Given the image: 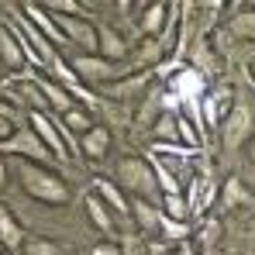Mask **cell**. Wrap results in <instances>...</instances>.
Here are the masks:
<instances>
[{"instance_id":"obj_14","label":"cell","mask_w":255,"mask_h":255,"mask_svg":"<svg viewBox=\"0 0 255 255\" xmlns=\"http://www.w3.org/2000/svg\"><path fill=\"white\" fill-rule=\"evenodd\" d=\"M97 55H104L107 62H118V66H121V59L131 55V48H128V42L121 38L118 28H111V24H97Z\"/></svg>"},{"instance_id":"obj_18","label":"cell","mask_w":255,"mask_h":255,"mask_svg":"<svg viewBox=\"0 0 255 255\" xmlns=\"http://www.w3.org/2000/svg\"><path fill=\"white\" fill-rule=\"evenodd\" d=\"M93 193H97V197H100V200H104L111 211L125 214V217L131 214V197H128V193L121 190V186H118V183H111V179H104V176H100V179L93 183Z\"/></svg>"},{"instance_id":"obj_28","label":"cell","mask_w":255,"mask_h":255,"mask_svg":"<svg viewBox=\"0 0 255 255\" xmlns=\"http://www.w3.org/2000/svg\"><path fill=\"white\" fill-rule=\"evenodd\" d=\"M118 245H121V255H148V242H141V235H134V231L121 235Z\"/></svg>"},{"instance_id":"obj_27","label":"cell","mask_w":255,"mask_h":255,"mask_svg":"<svg viewBox=\"0 0 255 255\" xmlns=\"http://www.w3.org/2000/svg\"><path fill=\"white\" fill-rule=\"evenodd\" d=\"M190 200L183 197V193H166L162 197V214L166 217H172V221H190Z\"/></svg>"},{"instance_id":"obj_21","label":"cell","mask_w":255,"mask_h":255,"mask_svg":"<svg viewBox=\"0 0 255 255\" xmlns=\"http://www.w3.org/2000/svg\"><path fill=\"white\" fill-rule=\"evenodd\" d=\"M17 255H66V245L48 235H28Z\"/></svg>"},{"instance_id":"obj_1","label":"cell","mask_w":255,"mask_h":255,"mask_svg":"<svg viewBox=\"0 0 255 255\" xmlns=\"http://www.w3.org/2000/svg\"><path fill=\"white\" fill-rule=\"evenodd\" d=\"M10 169L17 176V186L24 190V197H31L35 204L45 207H66L73 200V186L66 183V176L48 169L42 162H28V159H10Z\"/></svg>"},{"instance_id":"obj_16","label":"cell","mask_w":255,"mask_h":255,"mask_svg":"<svg viewBox=\"0 0 255 255\" xmlns=\"http://www.w3.org/2000/svg\"><path fill=\"white\" fill-rule=\"evenodd\" d=\"M0 62L7 69H24V62H28V55L21 48V38L14 35L10 21H0Z\"/></svg>"},{"instance_id":"obj_20","label":"cell","mask_w":255,"mask_h":255,"mask_svg":"<svg viewBox=\"0 0 255 255\" xmlns=\"http://www.w3.org/2000/svg\"><path fill=\"white\" fill-rule=\"evenodd\" d=\"M131 217H134L138 231H159L162 207L159 204H148V200H131Z\"/></svg>"},{"instance_id":"obj_31","label":"cell","mask_w":255,"mask_h":255,"mask_svg":"<svg viewBox=\"0 0 255 255\" xmlns=\"http://www.w3.org/2000/svg\"><path fill=\"white\" fill-rule=\"evenodd\" d=\"M172 252H176V245H169V242H162V238L148 242V255H172Z\"/></svg>"},{"instance_id":"obj_25","label":"cell","mask_w":255,"mask_h":255,"mask_svg":"<svg viewBox=\"0 0 255 255\" xmlns=\"http://www.w3.org/2000/svg\"><path fill=\"white\" fill-rule=\"evenodd\" d=\"M252 197H249V186L238 179V176H231V179H224V186H221V204L231 211V207H242V204H249Z\"/></svg>"},{"instance_id":"obj_17","label":"cell","mask_w":255,"mask_h":255,"mask_svg":"<svg viewBox=\"0 0 255 255\" xmlns=\"http://www.w3.org/2000/svg\"><path fill=\"white\" fill-rule=\"evenodd\" d=\"M24 14L38 24V31H42V35L55 45V48H59V45H69V42H66V35H62V28H59V21H55L52 14H45L42 3H24Z\"/></svg>"},{"instance_id":"obj_13","label":"cell","mask_w":255,"mask_h":255,"mask_svg":"<svg viewBox=\"0 0 255 255\" xmlns=\"http://www.w3.org/2000/svg\"><path fill=\"white\" fill-rule=\"evenodd\" d=\"M169 17H172V3H162V0L145 3V10H141V17H138L141 38H162V31H166Z\"/></svg>"},{"instance_id":"obj_7","label":"cell","mask_w":255,"mask_h":255,"mask_svg":"<svg viewBox=\"0 0 255 255\" xmlns=\"http://www.w3.org/2000/svg\"><path fill=\"white\" fill-rule=\"evenodd\" d=\"M28 125L35 128V134L45 141V148L55 155V159H73L69 145H66V131L59 125L55 114H42V111H28Z\"/></svg>"},{"instance_id":"obj_29","label":"cell","mask_w":255,"mask_h":255,"mask_svg":"<svg viewBox=\"0 0 255 255\" xmlns=\"http://www.w3.org/2000/svg\"><path fill=\"white\" fill-rule=\"evenodd\" d=\"M86 255H121V245H118L114 238H104V242L90 245V252H86Z\"/></svg>"},{"instance_id":"obj_11","label":"cell","mask_w":255,"mask_h":255,"mask_svg":"<svg viewBox=\"0 0 255 255\" xmlns=\"http://www.w3.org/2000/svg\"><path fill=\"white\" fill-rule=\"evenodd\" d=\"M24 238H28V231H24L21 217L0 200V249L10 252V255H17V252H21V245H24Z\"/></svg>"},{"instance_id":"obj_23","label":"cell","mask_w":255,"mask_h":255,"mask_svg":"<svg viewBox=\"0 0 255 255\" xmlns=\"http://www.w3.org/2000/svg\"><path fill=\"white\" fill-rule=\"evenodd\" d=\"M152 134L159 145H179V114H159L152 125Z\"/></svg>"},{"instance_id":"obj_33","label":"cell","mask_w":255,"mask_h":255,"mask_svg":"<svg viewBox=\"0 0 255 255\" xmlns=\"http://www.w3.org/2000/svg\"><path fill=\"white\" fill-rule=\"evenodd\" d=\"M7 179H10V172H7V162H3V159H0V190H3V186H7Z\"/></svg>"},{"instance_id":"obj_10","label":"cell","mask_w":255,"mask_h":255,"mask_svg":"<svg viewBox=\"0 0 255 255\" xmlns=\"http://www.w3.org/2000/svg\"><path fill=\"white\" fill-rule=\"evenodd\" d=\"M31 80H35V86L42 90V100L45 107H48V114H66V111H73L76 107V100H73V93L66 90L62 83H55L52 76H38V73H31Z\"/></svg>"},{"instance_id":"obj_6","label":"cell","mask_w":255,"mask_h":255,"mask_svg":"<svg viewBox=\"0 0 255 255\" xmlns=\"http://www.w3.org/2000/svg\"><path fill=\"white\" fill-rule=\"evenodd\" d=\"M255 134V111L249 104H235L231 107V114L224 118V125H221V141H224V152H238L249 138Z\"/></svg>"},{"instance_id":"obj_19","label":"cell","mask_w":255,"mask_h":255,"mask_svg":"<svg viewBox=\"0 0 255 255\" xmlns=\"http://www.w3.org/2000/svg\"><path fill=\"white\" fill-rule=\"evenodd\" d=\"M83 204H86V217H90V224H93L100 235H107V238H111V235H114V211H111L97 193H86Z\"/></svg>"},{"instance_id":"obj_26","label":"cell","mask_w":255,"mask_h":255,"mask_svg":"<svg viewBox=\"0 0 255 255\" xmlns=\"http://www.w3.org/2000/svg\"><path fill=\"white\" fill-rule=\"evenodd\" d=\"M159 235H162V242H169V245L190 242V224H186V221H172V217L162 214V221H159Z\"/></svg>"},{"instance_id":"obj_34","label":"cell","mask_w":255,"mask_h":255,"mask_svg":"<svg viewBox=\"0 0 255 255\" xmlns=\"http://www.w3.org/2000/svg\"><path fill=\"white\" fill-rule=\"evenodd\" d=\"M0 255H10V252H0Z\"/></svg>"},{"instance_id":"obj_5","label":"cell","mask_w":255,"mask_h":255,"mask_svg":"<svg viewBox=\"0 0 255 255\" xmlns=\"http://www.w3.org/2000/svg\"><path fill=\"white\" fill-rule=\"evenodd\" d=\"M0 152L3 155H10V159H28V162H42V166H52L55 162V155L45 148V141L35 134V128L24 125L14 131V138L10 141H3L0 145Z\"/></svg>"},{"instance_id":"obj_32","label":"cell","mask_w":255,"mask_h":255,"mask_svg":"<svg viewBox=\"0 0 255 255\" xmlns=\"http://www.w3.org/2000/svg\"><path fill=\"white\" fill-rule=\"evenodd\" d=\"M172 255H197V249H193L190 242H179V245H176V252H172Z\"/></svg>"},{"instance_id":"obj_8","label":"cell","mask_w":255,"mask_h":255,"mask_svg":"<svg viewBox=\"0 0 255 255\" xmlns=\"http://www.w3.org/2000/svg\"><path fill=\"white\" fill-rule=\"evenodd\" d=\"M55 21H59L66 42L73 45V48H80L86 55H97V24L86 14H80V17H55Z\"/></svg>"},{"instance_id":"obj_15","label":"cell","mask_w":255,"mask_h":255,"mask_svg":"<svg viewBox=\"0 0 255 255\" xmlns=\"http://www.w3.org/2000/svg\"><path fill=\"white\" fill-rule=\"evenodd\" d=\"M107 152H111V131H107V125L90 128L80 138V159H86V162H100V159H107Z\"/></svg>"},{"instance_id":"obj_12","label":"cell","mask_w":255,"mask_h":255,"mask_svg":"<svg viewBox=\"0 0 255 255\" xmlns=\"http://www.w3.org/2000/svg\"><path fill=\"white\" fill-rule=\"evenodd\" d=\"M162 52H166L162 38H141L131 48V59L125 62V69L128 73H152V66L162 59Z\"/></svg>"},{"instance_id":"obj_3","label":"cell","mask_w":255,"mask_h":255,"mask_svg":"<svg viewBox=\"0 0 255 255\" xmlns=\"http://www.w3.org/2000/svg\"><path fill=\"white\" fill-rule=\"evenodd\" d=\"M7 17H10L14 35L21 38V48H24V55H28V66H35V69H45V73H48L55 62H62L59 48L38 31V24L24 14V7H7Z\"/></svg>"},{"instance_id":"obj_30","label":"cell","mask_w":255,"mask_h":255,"mask_svg":"<svg viewBox=\"0 0 255 255\" xmlns=\"http://www.w3.org/2000/svg\"><path fill=\"white\" fill-rule=\"evenodd\" d=\"M17 128H21L17 121H10V118H3V114H0V145H3V141H10Z\"/></svg>"},{"instance_id":"obj_24","label":"cell","mask_w":255,"mask_h":255,"mask_svg":"<svg viewBox=\"0 0 255 255\" xmlns=\"http://www.w3.org/2000/svg\"><path fill=\"white\" fill-rule=\"evenodd\" d=\"M228 31H231V38H238V42H255V7L238 10V14L228 21Z\"/></svg>"},{"instance_id":"obj_4","label":"cell","mask_w":255,"mask_h":255,"mask_svg":"<svg viewBox=\"0 0 255 255\" xmlns=\"http://www.w3.org/2000/svg\"><path fill=\"white\" fill-rule=\"evenodd\" d=\"M69 62V69L76 73V80L86 86H107L114 83V80H121V76H128L125 66H118V62H107L104 55H86V52H80V55H73V59H66Z\"/></svg>"},{"instance_id":"obj_9","label":"cell","mask_w":255,"mask_h":255,"mask_svg":"<svg viewBox=\"0 0 255 255\" xmlns=\"http://www.w3.org/2000/svg\"><path fill=\"white\" fill-rule=\"evenodd\" d=\"M166 90L179 93L183 100H190V97L204 100L207 97V76L200 69H193V66H176L169 76H166Z\"/></svg>"},{"instance_id":"obj_22","label":"cell","mask_w":255,"mask_h":255,"mask_svg":"<svg viewBox=\"0 0 255 255\" xmlns=\"http://www.w3.org/2000/svg\"><path fill=\"white\" fill-rule=\"evenodd\" d=\"M59 121L69 128L76 138H83L90 128H97V125H93V114H90V107H83V104H76V107H73V111H66V114H59Z\"/></svg>"},{"instance_id":"obj_2","label":"cell","mask_w":255,"mask_h":255,"mask_svg":"<svg viewBox=\"0 0 255 255\" xmlns=\"http://www.w3.org/2000/svg\"><path fill=\"white\" fill-rule=\"evenodd\" d=\"M114 176H118V186L131 200H148V204L162 207V190H159V179H155L148 155H121L114 166Z\"/></svg>"}]
</instances>
